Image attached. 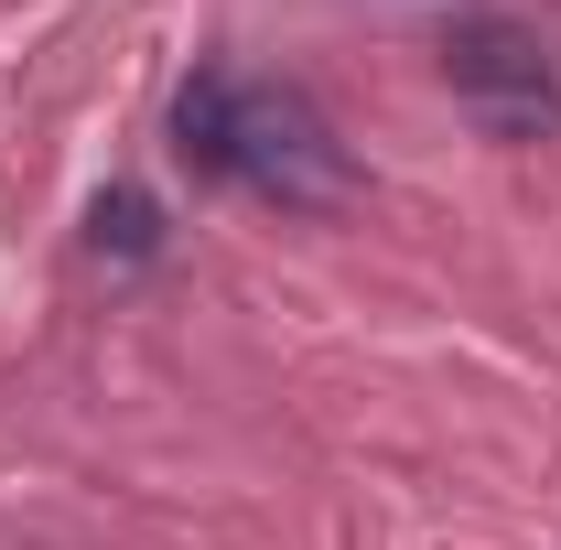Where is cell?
<instances>
[{
	"instance_id": "3",
	"label": "cell",
	"mask_w": 561,
	"mask_h": 550,
	"mask_svg": "<svg viewBox=\"0 0 561 550\" xmlns=\"http://www.w3.org/2000/svg\"><path fill=\"white\" fill-rule=\"evenodd\" d=\"M98 249L151 260V249H162V216H151V195H98Z\"/></svg>"
},
{
	"instance_id": "1",
	"label": "cell",
	"mask_w": 561,
	"mask_h": 550,
	"mask_svg": "<svg viewBox=\"0 0 561 550\" xmlns=\"http://www.w3.org/2000/svg\"><path fill=\"white\" fill-rule=\"evenodd\" d=\"M184 151L206 173H238L280 206H346V140L324 130V108L302 87H227V76H195L184 108H173Z\"/></svg>"
},
{
	"instance_id": "2",
	"label": "cell",
	"mask_w": 561,
	"mask_h": 550,
	"mask_svg": "<svg viewBox=\"0 0 561 550\" xmlns=\"http://www.w3.org/2000/svg\"><path fill=\"white\" fill-rule=\"evenodd\" d=\"M443 76H454V98H465L496 140L561 130V76L540 66V44H529L518 22H465V33L443 44Z\"/></svg>"
}]
</instances>
